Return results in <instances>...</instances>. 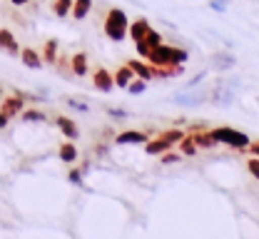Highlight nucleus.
Segmentation results:
<instances>
[{
  "instance_id": "obj_1",
  "label": "nucleus",
  "mask_w": 259,
  "mask_h": 239,
  "mask_svg": "<svg viewBox=\"0 0 259 239\" xmlns=\"http://www.w3.org/2000/svg\"><path fill=\"white\" fill-rule=\"evenodd\" d=\"M150 63L155 65V68H167V70H177V65H182V63H187V50H180V47H172V45H157V47H152L150 50Z\"/></svg>"
},
{
  "instance_id": "obj_2",
  "label": "nucleus",
  "mask_w": 259,
  "mask_h": 239,
  "mask_svg": "<svg viewBox=\"0 0 259 239\" xmlns=\"http://www.w3.org/2000/svg\"><path fill=\"white\" fill-rule=\"evenodd\" d=\"M105 33L110 40H115V42H120V40H125V35H127V15L120 10V8H112L110 13H107V20H105Z\"/></svg>"
},
{
  "instance_id": "obj_3",
  "label": "nucleus",
  "mask_w": 259,
  "mask_h": 239,
  "mask_svg": "<svg viewBox=\"0 0 259 239\" xmlns=\"http://www.w3.org/2000/svg\"><path fill=\"white\" fill-rule=\"evenodd\" d=\"M209 135L214 137V142H225V145H232L237 150H242V147L249 145V137L244 135V132H239V130H232V127H217Z\"/></svg>"
},
{
  "instance_id": "obj_4",
  "label": "nucleus",
  "mask_w": 259,
  "mask_h": 239,
  "mask_svg": "<svg viewBox=\"0 0 259 239\" xmlns=\"http://www.w3.org/2000/svg\"><path fill=\"white\" fill-rule=\"evenodd\" d=\"M160 42H162V35L157 33V30H152V28H147V33L137 40V53H140L142 58H147V55H150V50H152V47H157Z\"/></svg>"
},
{
  "instance_id": "obj_5",
  "label": "nucleus",
  "mask_w": 259,
  "mask_h": 239,
  "mask_svg": "<svg viewBox=\"0 0 259 239\" xmlns=\"http://www.w3.org/2000/svg\"><path fill=\"white\" fill-rule=\"evenodd\" d=\"M23 105H25V98H23V95H10V98H5V100H3L0 112H3V115H8V117H15L18 112H23Z\"/></svg>"
},
{
  "instance_id": "obj_6",
  "label": "nucleus",
  "mask_w": 259,
  "mask_h": 239,
  "mask_svg": "<svg viewBox=\"0 0 259 239\" xmlns=\"http://www.w3.org/2000/svg\"><path fill=\"white\" fill-rule=\"evenodd\" d=\"M93 85H95V90H100V92H110L112 87H115V77L107 72V70H97L95 77H93Z\"/></svg>"
},
{
  "instance_id": "obj_7",
  "label": "nucleus",
  "mask_w": 259,
  "mask_h": 239,
  "mask_svg": "<svg viewBox=\"0 0 259 239\" xmlns=\"http://www.w3.org/2000/svg\"><path fill=\"white\" fill-rule=\"evenodd\" d=\"M209 65L214 70H229V68H234L237 65V58L232 55V53H217V55H212V60H209Z\"/></svg>"
},
{
  "instance_id": "obj_8",
  "label": "nucleus",
  "mask_w": 259,
  "mask_h": 239,
  "mask_svg": "<svg viewBox=\"0 0 259 239\" xmlns=\"http://www.w3.org/2000/svg\"><path fill=\"white\" fill-rule=\"evenodd\" d=\"M175 142L169 139V137L160 135V139H152V142H145V150H147V155H160V152H167L169 147H172Z\"/></svg>"
},
{
  "instance_id": "obj_9",
  "label": "nucleus",
  "mask_w": 259,
  "mask_h": 239,
  "mask_svg": "<svg viewBox=\"0 0 259 239\" xmlns=\"http://www.w3.org/2000/svg\"><path fill=\"white\" fill-rule=\"evenodd\" d=\"M207 98H209L207 92H194V95H185V92H180V95H175V103L182 105V107H194V105H202Z\"/></svg>"
},
{
  "instance_id": "obj_10",
  "label": "nucleus",
  "mask_w": 259,
  "mask_h": 239,
  "mask_svg": "<svg viewBox=\"0 0 259 239\" xmlns=\"http://www.w3.org/2000/svg\"><path fill=\"white\" fill-rule=\"evenodd\" d=\"M0 50H8L10 55H18V53H20V47H18V40H15V35L10 33L8 28H5V30H0Z\"/></svg>"
},
{
  "instance_id": "obj_11",
  "label": "nucleus",
  "mask_w": 259,
  "mask_h": 239,
  "mask_svg": "<svg viewBox=\"0 0 259 239\" xmlns=\"http://www.w3.org/2000/svg\"><path fill=\"white\" fill-rule=\"evenodd\" d=\"M115 142L117 145H145L147 137L142 135V132H137V130H127V132H120Z\"/></svg>"
},
{
  "instance_id": "obj_12",
  "label": "nucleus",
  "mask_w": 259,
  "mask_h": 239,
  "mask_svg": "<svg viewBox=\"0 0 259 239\" xmlns=\"http://www.w3.org/2000/svg\"><path fill=\"white\" fill-rule=\"evenodd\" d=\"M209 100L217 105V107H227V105H232V100H234V92L227 90V87H217V90L209 95Z\"/></svg>"
},
{
  "instance_id": "obj_13",
  "label": "nucleus",
  "mask_w": 259,
  "mask_h": 239,
  "mask_svg": "<svg viewBox=\"0 0 259 239\" xmlns=\"http://www.w3.org/2000/svg\"><path fill=\"white\" fill-rule=\"evenodd\" d=\"M58 127L63 130L65 137H70V139H77L80 137V130H77V125L70 120V117H58Z\"/></svg>"
},
{
  "instance_id": "obj_14",
  "label": "nucleus",
  "mask_w": 259,
  "mask_h": 239,
  "mask_svg": "<svg viewBox=\"0 0 259 239\" xmlns=\"http://www.w3.org/2000/svg\"><path fill=\"white\" fill-rule=\"evenodd\" d=\"M90 10H93V0H75L72 18H75V20H82V18H88Z\"/></svg>"
},
{
  "instance_id": "obj_15",
  "label": "nucleus",
  "mask_w": 259,
  "mask_h": 239,
  "mask_svg": "<svg viewBox=\"0 0 259 239\" xmlns=\"http://www.w3.org/2000/svg\"><path fill=\"white\" fill-rule=\"evenodd\" d=\"M147 28H150V23H147V18H140V20H135L132 25H130V37L137 42L142 35L147 33Z\"/></svg>"
},
{
  "instance_id": "obj_16",
  "label": "nucleus",
  "mask_w": 259,
  "mask_h": 239,
  "mask_svg": "<svg viewBox=\"0 0 259 239\" xmlns=\"http://www.w3.org/2000/svg\"><path fill=\"white\" fill-rule=\"evenodd\" d=\"M72 72H75L77 77H82V75L88 72V55H85V53L72 55Z\"/></svg>"
},
{
  "instance_id": "obj_17",
  "label": "nucleus",
  "mask_w": 259,
  "mask_h": 239,
  "mask_svg": "<svg viewBox=\"0 0 259 239\" xmlns=\"http://www.w3.org/2000/svg\"><path fill=\"white\" fill-rule=\"evenodd\" d=\"M112 77H115V85H117V87H127L130 82H132V77H135V72H132L130 65H125V68H120V72L112 75Z\"/></svg>"
},
{
  "instance_id": "obj_18",
  "label": "nucleus",
  "mask_w": 259,
  "mask_h": 239,
  "mask_svg": "<svg viewBox=\"0 0 259 239\" xmlns=\"http://www.w3.org/2000/svg\"><path fill=\"white\" fill-rule=\"evenodd\" d=\"M20 55H23V63H25L30 70H40V68H42V60L37 58V53H35V50H30V47H28V50H23Z\"/></svg>"
},
{
  "instance_id": "obj_19",
  "label": "nucleus",
  "mask_w": 259,
  "mask_h": 239,
  "mask_svg": "<svg viewBox=\"0 0 259 239\" xmlns=\"http://www.w3.org/2000/svg\"><path fill=\"white\" fill-rule=\"evenodd\" d=\"M130 68H132V72H135V75H140L142 80H150V77L155 75V68H147V65L137 63V60H132V63H130Z\"/></svg>"
},
{
  "instance_id": "obj_20",
  "label": "nucleus",
  "mask_w": 259,
  "mask_h": 239,
  "mask_svg": "<svg viewBox=\"0 0 259 239\" xmlns=\"http://www.w3.org/2000/svg\"><path fill=\"white\" fill-rule=\"evenodd\" d=\"M60 160L63 162H75L77 160V150H75L72 142H65L63 147H60Z\"/></svg>"
},
{
  "instance_id": "obj_21",
  "label": "nucleus",
  "mask_w": 259,
  "mask_h": 239,
  "mask_svg": "<svg viewBox=\"0 0 259 239\" xmlns=\"http://www.w3.org/2000/svg\"><path fill=\"white\" fill-rule=\"evenodd\" d=\"M72 10V0H55L53 3V13L58 18H67V13Z\"/></svg>"
},
{
  "instance_id": "obj_22",
  "label": "nucleus",
  "mask_w": 259,
  "mask_h": 239,
  "mask_svg": "<svg viewBox=\"0 0 259 239\" xmlns=\"http://www.w3.org/2000/svg\"><path fill=\"white\" fill-rule=\"evenodd\" d=\"M192 139H194V145H197V147H214V145H217V142H214V137L209 135V132L192 135Z\"/></svg>"
},
{
  "instance_id": "obj_23",
  "label": "nucleus",
  "mask_w": 259,
  "mask_h": 239,
  "mask_svg": "<svg viewBox=\"0 0 259 239\" xmlns=\"http://www.w3.org/2000/svg\"><path fill=\"white\" fill-rule=\"evenodd\" d=\"M45 60L48 63H55L58 60V40H48L45 42Z\"/></svg>"
},
{
  "instance_id": "obj_24",
  "label": "nucleus",
  "mask_w": 259,
  "mask_h": 239,
  "mask_svg": "<svg viewBox=\"0 0 259 239\" xmlns=\"http://www.w3.org/2000/svg\"><path fill=\"white\" fill-rule=\"evenodd\" d=\"M23 120H25V122H45L48 117H45L42 112H37V110H25V112H23Z\"/></svg>"
},
{
  "instance_id": "obj_25",
  "label": "nucleus",
  "mask_w": 259,
  "mask_h": 239,
  "mask_svg": "<svg viewBox=\"0 0 259 239\" xmlns=\"http://www.w3.org/2000/svg\"><path fill=\"white\" fill-rule=\"evenodd\" d=\"M125 90H130L132 95H140V92H145V90H147V80H135V82H130Z\"/></svg>"
},
{
  "instance_id": "obj_26",
  "label": "nucleus",
  "mask_w": 259,
  "mask_h": 239,
  "mask_svg": "<svg viewBox=\"0 0 259 239\" xmlns=\"http://www.w3.org/2000/svg\"><path fill=\"white\" fill-rule=\"evenodd\" d=\"M180 142H182V150H185V155H190V157H192L194 152H197V145H194L192 135H190V137H182Z\"/></svg>"
},
{
  "instance_id": "obj_27",
  "label": "nucleus",
  "mask_w": 259,
  "mask_h": 239,
  "mask_svg": "<svg viewBox=\"0 0 259 239\" xmlns=\"http://www.w3.org/2000/svg\"><path fill=\"white\" fill-rule=\"evenodd\" d=\"M107 115H110L112 120H125V117H130L127 110H120V107H107Z\"/></svg>"
},
{
  "instance_id": "obj_28",
  "label": "nucleus",
  "mask_w": 259,
  "mask_h": 239,
  "mask_svg": "<svg viewBox=\"0 0 259 239\" xmlns=\"http://www.w3.org/2000/svg\"><path fill=\"white\" fill-rule=\"evenodd\" d=\"M204 77H207V72H204V70H202V72H197V75H194V77H190V80H187V85H185V87H187V90H192L194 85H199V82H202V80H204Z\"/></svg>"
},
{
  "instance_id": "obj_29",
  "label": "nucleus",
  "mask_w": 259,
  "mask_h": 239,
  "mask_svg": "<svg viewBox=\"0 0 259 239\" xmlns=\"http://www.w3.org/2000/svg\"><path fill=\"white\" fill-rule=\"evenodd\" d=\"M247 170L252 172V177H254V179H259V157H252V160L247 162Z\"/></svg>"
},
{
  "instance_id": "obj_30",
  "label": "nucleus",
  "mask_w": 259,
  "mask_h": 239,
  "mask_svg": "<svg viewBox=\"0 0 259 239\" xmlns=\"http://www.w3.org/2000/svg\"><path fill=\"white\" fill-rule=\"evenodd\" d=\"M209 8L217 10V13H225L227 10V0H209Z\"/></svg>"
},
{
  "instance_id": "obj_31",
  "label": "nucleus",
  "mask_w": 259,
  "mask_h": 239,
  "mask_svg": "<svg viewBox=\"0 0 259 239\" xmlns=\"http://www.w3.org/2000/svg\"><path fill=\"white\" fill-rule=\"evenodd\" d=\"M67 177H70V182H72V184H77V187H82V174H80V172H77V170H72V172H70V174H67Z\"/></svg>"
},
{
  "instance_id": "obj_32",
  "label": "nucleus",
  "mask_w": 259,
  "mask_h": 239,
  "mask_svg": "<svg viewBox=\"0 0 259 239\" xmlns=\"http://www.w3.org/2000/svg\"><path fill=\"white\" fill-rule=\"evenodd\" d=\"M67 105H70V107H75V110H80V112H88V110H90L85 103H75V100H67Z\"/></svg>"
},
{
  "instance_id": "obj_33",
  "label": "nucleus",
  "mask_w": 259,
  "mask_h": 239,
  "mask_svg": "<svg viewBox=\"0 0 259 239\" xmlns=\"http://www.w3.org/2000/svg\"><path fill=\"white\" fill-rule=\"evenodd\" d=\"M177 160H180L177 155H164V157H162V165H172V162H177Z\"/></svg>"
},
{
  "instance_id": "obj_34",
  "label": "nucleus",
  "mask_w": 259,
  "mask_h": 239,
  "mask_svg": "<svg viewBox=\"0 0 259 239\" xmlns=\"http://www.w3.org/2000/svg\"><path fill=\"white\" fill-rule=\"evenodd\" d=\"M8 120H10V117H8V115H3V112H0V130H3V127H5V125H8Z\"/></svg>"
},
{
  "instance_id": "obj_35",
  "label": "nucleus",
  "mask_w": 259,
  "mask_h": 239,
  "mask_svg": "<svg viewBox=\"0 0 259 239\" xmlns=\"http://www.w3.org/2000/svg\"><path fill=\"white\" fill-rule=\"evenodd\" d=\"M249 150H252V155H257V157H259V142H254V145H249Z\"/></svg>"
},
{
  "instance_id": "obj_36",
  "label": "nucleus",
  "mask_w": 259,
  "mask_h": 239,
  "mask_svg": "<svg viewBox=\"0 0 259 239\" xmlns=\"http://www.w3.org/2000/svg\"><path fill=\"white\" fill-rule=\"evenodd\" d=\"M10 3H13V5H25L28 0H10Z\"/></svg>"
},
{
  "instance_id": "obj_37",
  "label": "nucleus",
  "mask_w": 259,
  "mask_h": 239,
  "mask_svg": "<svg viewBox=\"0 0 259 239\" xmlns=\"http://www.w3.org/2000/svg\"><path fill=\"white\" fill-rule=\"evenodd\" d=\"M0 98H3V87H0Z\"/></svg>"
}]
</instances>
